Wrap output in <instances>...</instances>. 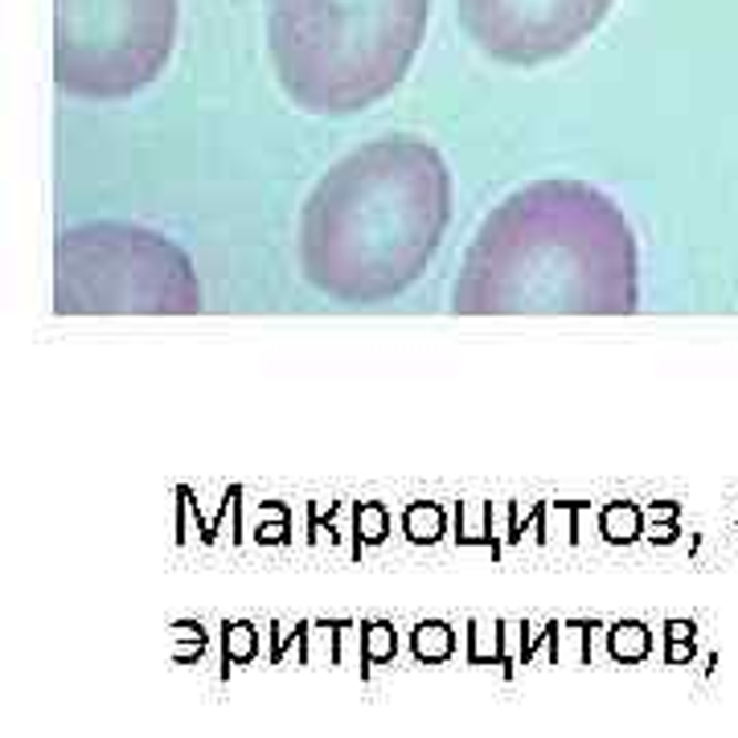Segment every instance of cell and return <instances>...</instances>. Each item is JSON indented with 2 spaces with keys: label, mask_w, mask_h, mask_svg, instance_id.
I'll list each match as a JSON object with an SVG mask.
<instances>
[{
  "label": "cell",
  "mask_w": 738,
  "mask_h": 738,
  "mask_svg": "<svg viewBox=\"0 0 738 738\" xmlns=\"http://www.w3.org/2000/svg\"><path fill=\"white\" fill-rule=\"evenodd\" d=\"M54 83L74 98H132L177 42V0H54Z\"/></svg>",
  "instance_id": "5b68a950"
},
{
  "label": "cell",
  "mask_w": 738,
  "mask_h": 738,
  "mask_svg": "<svg viewBox=\"0 0 738 738\" xmlns=\"http://www.w3.org/2000/svg\"><path fill=\"white\" fill-rule=\"evenodd\" d=\"M451 222V173L418 136L341 156L300 209V271L336 304H386L427 267Z\"/></svg>",
  "instance_id": "7a4b0ae2"
},
{
  "label": "cell",
  "mask_w": 738,
  "mask_h": 738,
  "mask_svg": "<svg viewBox=\"0 0 738 738\" xmlns=\"http://www.w3.org/2000/svg\"><path fill=\"white\" fill-rule=\"evenodd\" d=\"M636 304V235L583 181H533L492 206L451 288L460 316H627Z\"/></svg>",
  "instance_id": "6da1fadb"
},
{
  "label": "cell",
  "mask_w": 738,
  "mask_h": 738,
  "mask_svg": "<svg viewBox=\"0 0 738 738\" xmlns=\"http://www.w3.org/2000/svg\"><path fill=\"white\" fill-rule=\"evenodd\" d=\"M432 0H276L267 50L295 107L353 115L406 79Z\"/></svg>",
  "instance_id": "3957f363"
},
{
  "label": "cell",
  "mask_w": 738,
  "mask_h": 738,
  "mask_svg": "<svg viewBox=\"0 0 738 738\" xmlns=\"http://www.w3.org/2000/svg\"><path fill=\"white\" fill-rule=\"evenodd\" d=\"M54 312L194 316L201 312V283L173 238L127 222H83L58 238Z\"/></svg>",
  "instance_id": "277c9868"
},
{
  "label": "cell",
  "mask_w": 738,
  "mask_h": 738,
  "mask_svg": "<svg viewBox=\"0 0 738 738\" xmlns=\"http://www.w3.org/2000/svg\"><path fill=\"white\" fill-rule=\"evenodd\" d=\"M460 21L488 58L509 66H542L586 42L612 0H456Z\"/></svg>",
  "instance_id": "8992f818"
}]
</instances>
